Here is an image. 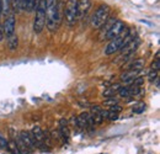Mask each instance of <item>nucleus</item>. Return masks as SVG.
<instances>
[{
    "label": "nucleus",
    "mask_w": 160,
    "mask_h": 154,
    "mask_svg": "<svg viewBox=\"0 0 160 154\" xmlns=\"http://www.w3.org/2000/svg\"><path fill=\"white\" fill-rule=\"evenodd\" d=\"M77 122H78V127H80V128H88V127H92L95 125L89 112L80 114L77 117Z\"/></svg>",
    "instance_id": "nucleus-7"
},
{
    "label": "nucleus",
    "mask_w": 160,
    "mask_h": 154,
    "mask_svg": "<svg viewBox=\"0 0 160 154\" xmlns=\"http://www.w3.org/2000/svg\"><path fill=\"white\" fill-rule=\"evenodd\" d=\"M35 5H36V0H26V10L28 13L35 10Z\"/></svg>",
    "instance_id": "nucleus-27"
},
{
    "label": "nucleus",
    "mask_w": 160,
    "mask_h": 154,
    "mask_svg": "<svg viewBox=\"0 0 160 154\" xmlns=\"http://www.w3.org/2000/svg\"><path fill=\"white\" fill-rule=\"evenodd\" d=\"M8 146V142H6V139L2 137V136H0V148H5Z\"/></svg>",
    "instance_id": "nucleus-30"
},
{
    "label": "nucleus",
    "mask_w": 160,
    "mask_h": 154,
    "mask_svg": "<svg viewBox=\"0 0 160 154\" xmlns=\"http://www.w3.org/2000/svg\"><path fill=\"white\" fill-rule=\"evenodd\" d=\"M64 19L69 27L75 26L78 21V0H68L64 8Z\"/></svg>",
    "instance_id": "nucleus-3"
},
{
    "label": "nucleus",
    "mask_w": 160,
    "mask_h": 154,
    "mask_svg": "<svg viewBox=\"0 0 160 154\" xmlns=\"http://www.w3.org/2000/svg\"><path fill=\"white\" fill-rule=\"evenodd\" d=\"M158 73H159V72H157V70H150V72H149V80H150L152 83L158 79Z\"/></svg>",
    "instance_id": "nucleus-29"
},
{
    "label": "nucleus",
    "mask_w": 160,
    "mask_h": 154,
    "mask_svg": "<svg viewBox=\"0 0 160 154\" xmlns=\"http://www.w3.org/2000/svg\"><path fill=\"white\" fill-rule=\"evenodd\" d=\"M144 67V60L140 59V58H137V59H132L129 62V64L127 65V69L126 70H137V72H140Z\"/></svg>",
    "instance_id": "nucleus-14"
},
{
    "label": "nucleus",
    "mask_w": 160,
    "mask_h": 154,
    "mask_svg": "<svg viewBox=\"0 0 160 154\" xmlns=\"http://www.w3.org/2000/svg\"><path fill=\"white\" fill-rule=\"evenodd\" d=\"M115 20L116 19H107V21L102 25V30H101V33H100V38L102 39V38H105V36H106V33H107V31L110 30V27L112 26V23L115 22Z\"/></svg>",
    "instance_id": "nucleus-18"
},
{
    "label": "nucleus",
    "mask_w": 160,
    "mask_h": 154,
    "mask_svg": "<svg viewBox=\"0 0 160 154\" xmlns=\"http://www.w3.org/2000/svg\"><path fill=\"white\" fill-rule=\"evenodd\" d=\"M10 6L12 8V10L15 11V13H20L21 10V3L20 0H10Z\"/></svg>",
    "instance_id": "nucleus-23"
},
{
    "label": "nucleus",
    "mask_w": 160,
    "mask_h": 154,
    "mask_svg": "<svg viewBox=\"0 0 160 154\" xmlns=\"http://www.w3.org/2000/svg\"><path fill=\"white\" fill-rule=\"evenodd\" d=\"M31 136H32V137H33V139L36 141L37 146L41 144L42 142H44V141H46V138H44V133H43V131L41 130L38 126H35V127L32 128V131H31Z\"/></svg>",
    "instance_id": "nucleus-15"
},
{
    "label": "nucleus",
    "mask_w": 160,
    "mask_h": 154,
    "mask_svg": "<svg viewBox=\"0 0 160 154\" xmlns=\"http://www.w3.org/2000/svg\"><path fill=\"white\" fill-rule=\"evenodd\" d=\"M6 147H9V151H10V152H11L12 154H20V153H19V151H18V147H16V143H15V141H11V142H9Z\"/></svg>",
    "instance_id": "nucleus-26"
},
{
    "label": "nucleus",
    "mask_w": 160,
    "mask_h": 154,
    "mask_svg": "<svg viewBox=\"0 0 160 154\" xmlns=\"http://www.w3.org/2000/svg\"><path fill=\"white\" fill-rule=\"evenodd\" d=\"M108 110L110 111H112V112H116V114H118V112H121L122 110H123V107L121 106V105H113V106H111V107H108Z\"/></svg>",
    "instance_id": "nucleus-28"
},
{
    "label": "nucleus",
    "mask_w": 160,
    "mask_h": 154,
    "mask_svg": "<svg viewBox=\"0 0 160 154\" xmlns=\"http://www.w3.org/2000/svg\"><path fill=\"white\" fill-rule=\"evenodd\" d=\"M15 143H16V147H18V151H19V153L20 154H28L31 152V149L23 143V141L20 138V136L16 138V141H15Z\"/></svg>",
    "instance_id": "nucleus-17"
},
{
    "label": "nucleus",
    "mask_w": 160,
    "mask_h": 154,
    "mask_svg": "<svg viewBox=\"0 0 160 154\" xmlns=\"http://www.w3.org/2000/svg\"><path fill=\"white\" fill-rule=\"evenodd\" d=\"M110 13H111V9H110L108 5H106V4L100 5L98 8V10L95 11V14L92 15V18H91V21H90L91 27L95 28V30L101 28L102 25L110 18Z\"/></svg>",
    "instance_id": "nucleus-2"
},
{
    "label": "nucleus",
    "mask_w": 160,
    "mask_h": 154,
    "mask_svg": "<svg viewBox=\"0 0 160 154\" xmlns=\"http://www.w3.org/2000/svg\"><path fill=\"white\" fill-rule=\"evenodd\" d=\"M138 73L137 70H126L122 75H121V81L124 83V84H131L136 78L138 77Z\"/></svg>",
    "instance_id": "nucleus-12"
},
{
    "label": "nucleus",
    "mask_w": 160,
    "mask_h": 154,
    "mask_svg": "<svg viewBox=\"0 0 160 154\" xmlns=\"http://www.w3.org/2000/svg\"><path fill=\"white\" fill-rule=\"evenodd\" d=\"M59 135L63 138V141L68 142V139L70 137V130H69V126H68V122L65 118H62L59 121Z\"/></svg>",
    "instance_id": "nucleus-11"
},
{
    "label": "nucleus",
    "mask_w": 160,
    "mask_h": 154,
    "mask_svg": "<svg viewBox=\"0 0 160 154\" xmlns=\"http://www.w3.org/2000/svg\"><path fill=\"white\" fill-rule=\"evenodd\" d=\"M62 22V1L51 5L46 9V26L51 32H56Z\"/></svg>",
    "instance_id": "nucleus-1"
},
{
    "label": "nucleus",
    "mask_w": 160,
    "mask_h": 154,
    "mask_svg": "<svg viewBox=\"0 0 160 154\" xmlns=\"http://www.w3.org/2000/svg\"><path fill=\"white\" fill-rule=\"evenodd\" d=\"M129 31H131V30H128V28L126 27V30H124L121 35H118L117 37H115L113 39H111L110 43H108V44L106 46V48H105V54H106V56H111V54L118 52L121 48H123L124 44H126V38H127Z\"/></svg>",
    "instance_id": "nucleus-4"
},
{
    "label": "nucleus",
    "mask_w": 160,
    "mask_h": 154,
    "mask_svg": "<svg viewBox=\"0 0 160 154\" xmlns=\"http://www.w3.org/2000/svg\"><path fill=\"white\" fill-rule=\"evenodd\" d=\"M20 138L23 141V143H25V144H26L31 151L37 146L36 141H35V139H33V137L31 136V132H28V131H21Z\"/></svg>",
    "instance_id": "nucleus-10"
},
{
    "label": "nucleus",
    "mask_w": 160,
    "mask_h": 154,
    "mask_svg": "<svg viewBox=\"0 0 160 154\" xmlns=\"http://www.w3.org/2000/svg\"><path fill=\"white\" fill-rule=\"evenodd\" d=\"M4 37H5V33H4V28H2V25L0 23V42L4 39Z\"/></svg>",
    "instance_id": "nucleus-32"
},
{
    "label": "nucleus",
    "mask_w": 160,
    "mask_h": 154,
    "mask_svg": "<svg viewBox=\"0 0 160 154\" xmlns=\"http://www.w3.org/2000/svg\"><path fill=\"white\" fill-rule=\"evenodd\" d=\"M44 26H46V4H44V0H41L38 6L36 8V16L33 21L35 33H41Z\"/></svg>",
    "instance_id": "nucleus-5"
},
{
    "label": "nucleus",
    "mask_w": 160,
    "mask_h": 154,
    "mask_svg": "<svg viewBox=\"0 0 160 154\" xmlns=\"http://www.w3.org/2000/svg\"><path fill=\"white\" fill-rule=\"evenodd\" d=\"M124 30H126V25H124V22L121 21V20H115V22L112 23V26H111L110 30L107 31L105 38L111 41V39H113L115 37H117L118 35H121Z\"/></svg>",
    "instance_id": "nucleus-6"
},
{
    "label": "nucleus",
    "mask_w": 160,
    "mask_h": 154,
    "mask_svg": "<svg viewBox=\"0 0 160 154\" xmlns=\"http://www.w3.org/2000/svg\"><path fill=\"white\" fill-rule=\"evenodd\" d=\"M101 116H102V118H106V120H110V121H116V120H118V114L112 112V111H110V110H102V111H101Z\"/></svg>",
    "instance_id": "nucleus-19"
},
{
    "label": "nucleus",
    "mask_w": 160,
    "mask_h": 154,
    "mask_svg": "<svg viewBox=\"0 0 160 154\" xmlns=\"http://www.w3.org/2000/svg\"><path fill=\"white\" fill-rule=\"evenodd\" d=\"M10 0H1V13L4 15H8L10 13Z\"/></svg>",
    "instance_id": "nucleus-22"
},
{
    "label": "nucleus",
    "mask_w": 160,
    "mask_h": 154,
    "mask_svg": "<svg viewBox=\"0 0 160 154\" xmlns=\"http://www.w3.org/2000/svg\"><path fill=\"white\" fill-rule=\"evenodd\" d=\"M2 28H4L5 37H9V36H11V35L15 33V16L14 15H10V16H8L5 19L4 25H2Z\"/></svg>",
    "instance_id": "nucleus-8"
},
{
    "label": "nucleus",
    "mask_w": 160,
    "mask_h": 154,
    "mask_svg": "<svg viewBox=\"0 0 160 154\" xmlns=\"http://www.w3.org/2000/svg\"><path fill=\"white\" fill-rule=\"evenodd\" d=\"M6 38H8V48L10 51H16L18 47H19V37L14 33V35H11Z\"/></svg>",
    "instance_id": "nucleus-16"
},
{
    "label": "nucleus",
    "mask_w": 160,
    "mask_h": 154,
    "mask_svg": "<svg viewBox=\"0 0 160 154\" xmlns=\"http://www.w3.org/2000/svg\"><path fill=\"white\" fill-rule=\"evenodd\" d=\"M56 3H58V0H44V4H46V9H47V8H49L51 5L56 4Z\"/></svg>",
    "instance_id": "nucleus-31"
},
{
    "label": "nucleus",
    "mask_w": 160,
    "mask_h": 154,
    "mask_svg": "<svg viewBox=\"0 0 160 154\" xmlns=\"http://www.w3.org/2000/svg\"><path fill=\"white\" fill-rule=\"evenodd\" d=\"M160 69V59H159V52L157 53V57L154 59V62L152 63V67H150V70H157L159 72Z\"/></svg>",
    "instance_id": "nucleus-25"
},
{
    "label": "nucleus",
    "mask_w": 160,
    "mask_h": 154,
    "mask_svg": "<svg viewBox=\"0 0 160 154\" xmlns=\"http://www.w3.org/2000/svg\"><path fill=\"white\" fill-rule=\"evenodd\" d=\"M21 3V9L22 10H26V0H20Z\"/></svg>",
    "instance_id": "nucleus-33"
},
{
    "label": "nucleus",
    "mask_w": 160,
    "mask_h": 154,
    "mask_svg": "<svg viewBox=\"0 0 160 154\" xmlns=\"http://www.w3.org/2000/svg\"><path fill=\"white\" fill-rule=\"evenodd\" d=\"M121 97H124V99H129L131 96V91H129V88L128 86H121L118 93H117Z\"/></svg>",
    "instance_id": "nucleus-20"
},
{
    "label": "nucleus",
    "mask_w": 160,
    "mask_h": 154,
    "mask_svg": "<svg viewBox=\"0 0 160 154\" xmlns=\"http://www.w3.org/2000/svg\"><path fill=\"white\" fill-rule=\"evenodd\" d=\"M91 8V0H78V19H82Z\"/></svg>",
    "instance_id": "nucleus-9"
},
{
    "label": "nucleus",
    "mask_w": 160,
    "mask_h": 154,
    "mask_svg": "<svg viewBox=\"0 0 160 154\" xmlns=\"http://www.w3.org/2000/svg\"><path fill=\"white\" fill-rule=\"evenodd\" d=\"M1 15H2V13H1V0H0V19H1Z\"/></svg>",
    "instance_id": "nucleus-34"
},
{
    "label": "nucleus",
    "mask_w": 160,
    "mask_h": 154,
    "mask_svg": "<svg viewBox=\"0 0 160 154\" xmlns=\"http://www.w3.org/2000/svg\"><path fill=\"white\" fill-rule=\"evenodd\" d=\"M132 111L134 114H143L145 111V104L144 102H137L133 107H132Z\"/></svg>",
    "instance_id": "nucleus-21"
},
{
    "label": "nucleus",
    "mask_w": 160,
    "mask_h": 154,
    "mask_svg": "<svg viewBox=\"0 0 160 154\" xmlns=\"http://www.w3.org/2000/svg\"><path fill=\"white\" fill-rule=\"evenodd\" d=\"M118 104V99H116V97H107V100H105L103 101V105L105 106H107V107H111V106H113V105H117Z\"/></svg>",
    "instance_id": "nucleus-24"
},
{
    "label": "nucleus",
    "mask_w": 160,
    "mask_h": 154,
    "mask_svg": "<svg viewBox=\"0 0 160 154\" xmlns=\"http://www.w3.org/2000/svg\"><path fill=\"white\" fill-rule=\"evenodd\" d=\"M101 111H102V109H101L100 106H92L91 107V118H92V121H94V123L95 125H101L102 123V121H103V118H102V116H101Z\"/></svg>",
    "instance_id": "nucleus-13"
}]
</instances>
